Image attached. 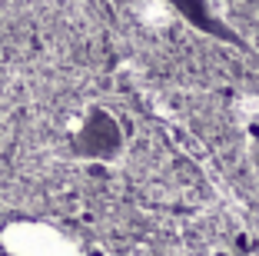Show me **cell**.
<instances>
[{"label": "cell", "mask_w": 259, "mask_h": 256, "mask_svg": "<svg viewBox=\"0 0 259 256\" xmlns=\"http://www.w3.org/2000/svg\"><path fill=\"white\" fill-rule=\"evenodd\" d=\"M4 243L14 256H76L73 243L44 223H14L4 233Z\"/></svg>", "instance_id": "obj_1"}, {"label": "cell", "mask_w": 259, "mask_h": 256, "mask_svg": "<svg viewBox=\"0 0 259 256\" xmlns=\"http://www.w3.org/2000/svg\"><path fill=\"white\" fill-rule=\"evenodd\" d=\"M137 17L146 23V27H153V30H166L176 14H173V7H169L166 0H140Z\"/></svg>", "instance_id": "obj_2"}]
</instances>
